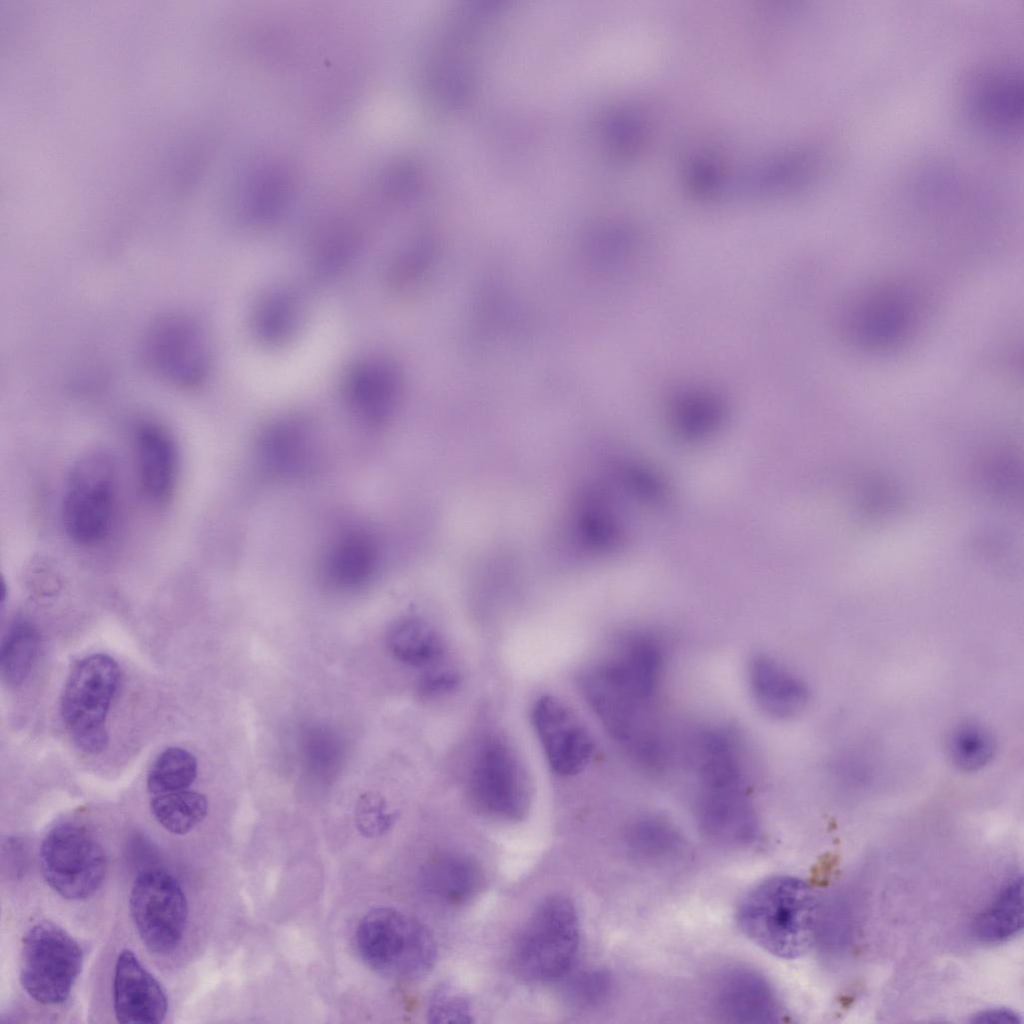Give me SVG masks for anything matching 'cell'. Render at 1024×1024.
Returning <instances> with one entry per match:
<instances>
[{
  "label": "cell",
  "mask_w": 1024,
  "mask_h": 1024,
  "mask_svg": "<svg viewBox=\"0 0 1024 1024\" xmlns=\"http://www.w3.org/2000/svg\"><path fill=\"white\" fill-rule=\"evenodd\" d=\"M113 1008L119 1023H161L167 1014L168 1000L156 978L128 949L115 963Z\"/></svg>",
  "instance_id": "obj_15"
},
{
  "label": "cell",
  "mask_w": 1024,
  "mask_h": 1024,
  "mask_svg": "<svg viewBox=\"0 0 1024 1024\" xmlns=\"http://www.w3.org/2000/svg\"><path fill=\"white\" fill-rule=\"evenodd\" d=\"M129 908L149 951L165 955L177 948L187 925L188 902L172 875L155 868L141 871L131 888Z\"/></svg>",
  "instance_id": "obj_11"
},
{
  "label": "cell",
  "mask_w": 1024,
  "mask_h": 1024,
  "mask_svg": "<svg viewBox=\"0 0 1024 1024\" xmlns=\"http://www.w3.org/2000/svg\"><path fill=\"white\" fill-rule=\"evenodd\" d=\"M40 648V635L27 620H17L7 629L0 647L2 679L11 686L22 684L31 672Z\"/></svg>",
  "instance_id": "obj_26"
},
{
  "label": "cell",
  "mask_w": 1024,
  "mask_h": 1024,
  "mask_svg": "<svg viewBox=\"0 0 1024 1024\" xmlns=\"http://www.w3.org/2000/svg\"><path fill=\"white\" fill-rule=\"evenodd\" d=\"M1022 74L1013 65L993 64L970 73L961 91L962 110L984 135L1008 140L1023 120Z\"/></svg>",
  "instance_id": "obj_10"
},
{
  "label": "cell",
  "mask_w": 1024,
  "mask_h": 1024,
  "mask_svg": "<svg viewBox=\"0 0 1024 1024\" xmlns=\"http://www.w3.org/2000/svg\"><path fill=\"white\" fill-rule=\"evenodd\" d=\"M311 448L304 424L283 419L270 425L260 441V455L268 469L280 475L302 472L310 459Z\"/></svg>",
  "instance_id": "obj_21"
},
{
  "label": "cell",
  "mask_w": 1024,
  "mask_h": 1024,
  "mask_svg": "<svg viewBox=\"0 0 1024 1024\" xmlns=\"http://www.w3.org/2000/svg\"><path fill=\"white\" fill-rule=\"evenodd\" d=\"M604 984L605 980L601 973L581 972L568 981L565 994L568 1001L576 1007L591 1006L601 998Z\"/></svg>",
  "instance_id": "obj_31"
},
{
  "label": "cell",
  "mask_w": 1024,
  "mask_h": 1024,
  "mask_svg": "<svg viewBox=\"0 0 1024 1024\" xmlns=\"http://www.w3.org/2000/svg\"><path fill=\"white\" fill-rule=\"evenodd\" d=\"M918 319L916 293L909 286L890 284L859 296L848 310L846 326L860 346L887 349L906 339Z\"/></svg>",
  "instance_id": "obj_13"
},
{
  "label": "cell",
  "mask_w": 1024,
  "mask_h": 1024,
  "mask_svg": "<svg viewBox=\"0 0 1024 1024\" xmlns=\"http://www.w3.org/2000/svg\"><path fill=\"white\" fill-rule=\"evenodd\" d=\"M116 486L110 459L102 453L84 456L74 466L62 504L67 535L81 545L102 541L115 512Z\"/></svg>",
  "instance_id": "obj_9"
},
{
  "label": "cell",
  "mask_w": 1024,
  "mask_h": 1024,
  "mask_svg": "<svg viewBox=\"0 0 1024 1024\" xmlns=\"http://www.w3.org/2000/svg\"><path fill=\"white\" fill-rule=\"evenodd\" d=\"M427 893L447 906H461L476 897L483 877L479 866L459 853H445L427 863L422 872Z\"/></svg>",
  "instance_id": "obj_19"
},
{
  "label": "cell",
  "mask_w": 1024,
  "mask_h": 1024,
  "mask_svg": "<svg viewBox=\"0 0 1024 1024\" xmlns=\"http://www.w3.org/2000/svg\"><path fill=\"white\" fill-rule=\"evenodd\" d=\"M395 816L386 811L384 800L376 795H364L358 802L355 821L358 830L366 837H378L393 825Z\"/></svg>",
  "instance_id": "obj_30"
},
{
  "label": "cell",
  "mask_w": 1024,
  "mask_h": 1024,
  "mask_svg": "<svg viewBox=\"0 0 1024 1024\" xmlns=\"http://www.w3.org/2000/svg\"><path fill=\"white\" fill-rule=\"evenodd\" d=\"M150 809L165 830L184 835L205 819L208 801L201 793L181 790L157 795L151 800Z\"/></svg>",
  "instance_id": "obj_27"
},
{
  "label": "cell",
  "mask_w": 1024,
  "mask_h": 1024,
  "mask_svg": "<svg viewBox=\"0 0 1024 1024\" xmlns=\"http://www.w3.org/2000/svg\"><path fill=\"white\" fill-rule=\"evenodd\" d=\"M460 683L456 671L440 668L423 675L419 683V691L425 696H438L453 691Z\"/></svg>",
  "instance_id": "obj_32"
},
{
  "label": "cell",
  "mask_w": 1024,
  "mask_h": 1024,
  "mask_svg": "<svg viewBox=\"0 0 1024 1024\" xmlns=\"http://www.w3.org/2000/svg\"><path fill=\"white\" fill-rule=\"evenodd\" d=\"M467 795L481 814L503 821H518L531 798L527 769L517 750L502 735L484 737L469 764Z\"/></svg>",
  "instance_id": "obj_5"
},
{
  "label": "cell",
  "mask_w": 1024,
  "mask_h": 1024,
  "mask_svg": "<svg viewBox=\"0 0 1024 1024\" xmlns=\"http://www.w3.org/2000/svg\"><path fill=\"white\" fill-rule=\"evenodd\" d=\"M137 462L141 488L153 502L171 496L177 473V452L167 431L152 422L142 423L136 432Z\"/></svg>",
  "instance_id": "obj_18"
},
{
  "label": "cell",
  "mask_w": 1024,
  "mask_h": 1024,
  "mask_svg": "<svg viewBox=\"0 0 1024 1024\" xmlns=\"http://www.w3.org/2000/svg\"><path fill=\"white\" fill-rule=\"evenodd\" d=\"M945 747L954 767L963 772H974L991 761L996 751V739L984 724L969 720L950 730Z\"/></svg>",
  "instance_id": "obj_25"
},
{
  "label": "cell",
  "mask_w": 1024,
  "mask_h": 1024,
  "mask_svg": "<svg viewBox=\"0 0 1024 1024\" xmlns=\"http://www.w3.org/2000/svg\"><path fill=\"white\" fill-rule=\"evenodd\" d=\"M144 354L151 370L180 388L202 384L210 370V351L202 328L184 315H167L150 327Z\"/></svg>",
  "instance_id": "obj_12"
},
{
  "label": "cell",
  "mask_w": 1024,
  "mask_h": 1024,
  "mask_svg": "<svg viewBox=\"0 0 1024 1024\" xmlns=\"http://www.w3.org/2000/svg\"><path fill=\"white\" fill-rule=\"evenodd\" d=\"M363 962L375 973L393 980H415L428 974L437 958L436 942L416 918L390 907L366 913L355 933Z\"/></svg>",
  "instance_id": "obj_3"
},
{
  "label": "cell",
  "mask_w": 1024,
  "mask_h": 1024,
  "mask_svg": "<svg viewBox=\"0 0 1024 1024\" xmlns=\"http://www.w3.org/2000/svg\"><path fill=\"white\" fill-rule=\"evenodd\" d=\"M39 858L45 881L65 899L92 896L106 875L102 844L89 828L77 822L52 827L42 840Z\"/></svg>",
  "instance_id": "obj_7"
},
{
  "label": "cell",
  "mask_w": 1024,
  "mask_h": 1024,
  "mask_svg": "<svg viewBox=\"0 0 1024 1024\" xmlns=\"http://www.w3.org/2000/svg\"><path fill=\"white\" fill-rule=\"evenodd\" d=\"M741 931L768 953L795 959L813 946L817 901L811 887L792 876H775L759 883L737 910Z\"/></svg>",
  "instance_id": "obj_2"
},
{
  "label": "cell",
  "mask_w": 1024,
  "mask_h": 1024,
  "mask_svg": "<svg viewBox=\"0 0 1024 1024\" xmlns=\"http://www.w3.org/2000/svg\"><path fill=\"white\" fill-rule=\"evenodd\" d=\"M1022 883L1021 875L1015 877L978 915L973 928L977 938L985 942H1001L1022 930Z\"/></svg>",
  "instance_id": "obj_24"
},
{
  "label": "cell",
  "mask_w": 1024,
  "mask_h": 1024,
  "mask_svg": "<svg viewBox=\"0 0 1024 1024\" xmlns=\"http://www.w3.org/2000/svg\"><path fill=\"white\" fill-rule=\"evenodd\" d=\"M399 392V373L384 358L357 362L344 380V394L350 409L368 424L383 423L392 415Z\"/></svg>",
  "instance_id": "obj_16"
},
{
  "label": "cell",
  "mask_w": 1024,
  "mask_h": 1024,
  "mask_svg": "<svg viewBox=\"0 0 1024 1024\" xmlns=\"http://www.w3.org/2000/svg\"><path fill=\"white\" fill-rule=\"evenodd\" d=\"M378 564V550L364 532L344 534L332 545L326 559V575L337 587L355 589L368 583Z\"/></svg>",
  "instance_id": "obj_20"
},
{
  "label": "cell",
  "mask_w": 1024,
  "mask_h": 1024,
  "mask_svg": "<svg viewBox=\"0 0 1024 1024\" xmlns=\"http://www.w3.org/2000/svg\"><path fill=\"white\" fill-rule=\"evenodd\" d=\"M197 775V761L180 747H168L160 753L147 775V788L156 795L188 788Z\"/></svg>",
  "instance_id": "obj_28"
},
{
  "label": "cell",
  "mask_w": 1024,
  "mask_h": 1024,
  "mask_svg": "<svg viewBox=\"0 0 1024 1024\" xmlns=\"http://www.w3.org/2000/svg\"><path fill=\"white\" fill-rule=\"evenodd\" d=\"M579 921L569 898L543 899L520 931L512 952L515 971L534 982L554 981L570 971L579 946Z\"/></svg>",
  "instance_id": "obj_4"
},
{
  "label": "cell",
  "mask_w": 1024,
  "mask_h": 1024,
  "mask_svg": "<svg viewBox=\"0 0 1024 1024\" xmlns=\"http://www.w3.org/2000/svg\"><path fill=\"white\" fill-rule=\"evenodd\" d=\"M532 724L551 770L559 776L581 772L592 759L595 743L585 725L559 698L539 697Z\"/></svg>",
  "instance_id": "obj_14"
},
{
  "label": "cell",
  "mask_w": 1024,
  "mask_h": 1024,
  "mask_svg": "<svg viewBox=\"0 0 1024 1024\" xmlns=\"http://www.w3.org/2000/svg\"><path fill=\"white\" fill-rule=\"evenodd\" d=\"M120 671L113 658L98 653L75 664L61 698V715L82 751L102 752L108 744L106 717L117 691Z\"/></svg>",
  "instance_id": "obj_6"
},
{
  "label": "cell",
  "mask_w": 1024,
  "mask_h": 1024,
  "mask_svg": "<svg viewBox=\"0 0 1024 1024\" xmlns=\"http://www.w3.org/2000/svg\"><path fill=\"white\" fill-rule=\"evenodd\" d=\"M972 1022L978 1023H1018L1019 1016L1008 1009L987 1010L977 1014Z\"/></svg>",
  "instance_id": "obj_33"
},
{
  "label": "cell",
  "mask_w": 1024,
  "mask_h": 1024,
  "mask_svg": "<svg viewBox=\"0 0 1024 1024\" xmlns=\"http://www.w3.org/2000/svg\"><path fill=\"white\" fill-rule=\"evenodd\" d=\"M83 966L78 942L62 927L42 921L22 939L20 981L38 1003L58 1005L69 997Z\"/></svg>",
  "instance_id": "obj_8"
},
{
  "label": "cell",
  "mask_w": 1024,
  "mask_h": 1024,
  "mask_svg": "<svg viewBox=\"0 0 1024 1024\" xmlns=\"http://www.w3.org/2000/svg\"><path fill=\"white\" fill-rule=\"evenodd\" d=\"M427 1017L432 1023H470L472 1012L469 999L453 984L442 983L431 993Z\"/></svg>",
  "instance_id": "obj_29"
},
{
  "label": "cell",
  "mask_w": 1024,
  "mask_h": 1024,
  "mask_svg": "<svg viewBox=\"0 0 1024 1024\" xmlns=\"http://www.w3.org/2000/svg\"><path fill=\"white\" fill-rule=\"evenodd\" d=\"M301 315L298 297L277 289L266 294L256 306L253 328L258 339L268 346H280L296 331Z\"/></svg>",
  "instance_id": "obj_23"
},
{
  "label": "cell",
  "mask_w": 1024,
  "mask_h": 1024,
  "mask_svg": "<svg viewBox=\"0 0 1024 1024\" xmlns=\"http://www.w3.org/2000/svg\"><path fill=\"white\" fill-rule=\"evenodd\" d=\"M387 645L396 659L414 667L434 665L444 653L438 632L415 617L396 621L388 631Z\"/></svg>",
  "instance_id": "obj_22"
},
{
  "label": "cell",
  "mask_w": 1024,
  "mask_h": 1024,
  "mask_svg": "<svg viewBox=\"0 0 1024 1024\" xmlns=\"http://www.w3.org/2000/svg\"><path fill=\"white\" fill-rule=\"evenodd\" d=\"M587 703L618 746L640 767L659 772L667 747L656 715L658 692L612 658L584 672Z\"/></svg>",
  "instance_id": "obj_1"
},
{
  "label": "cell",
  "mask_w": 1024,
  "mask_h": 1024,
  "mask_svg": "<svg viewBox=\"0 0 1024 1024\" xmlns=\"http://www.w3.org/2000/svg\"><path fill=\"white\" fill-rule=\"evenodd\" d=\"M747 676L753 700L772 718L794 717L809 702L810 691L805 681L769 655L753 656L748 664Z\"/></svg>",
  "instance_id": "obj_17"
}]
</instances>
